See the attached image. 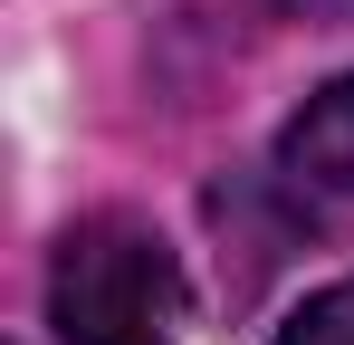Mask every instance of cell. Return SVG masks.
Masks as SVG:
<instances>
[{"mask_svg": "<svg viewBox=\"0 0 354 345\" xmlns=\"http://www.w3.org/2000/svg\"><path fill=\"white\" fill-rule=\"evenodd\" d=\"M48 317L67 345H182V269L124 211H96L58 240Z\"/></svg>", "mask_w": 354, "mask_h": 345, "instance_id": "6da1fadb", "label": "cell"}, {"mask_svg": "<svg viewBox=\"0 0 354 345\" xmlns=\"http://www.w3.org/2000/svg\"><path fill=\"white\" fill-rule=\"evenodd\" d=\"M278 192L306 230H354V77L316 87L278 134Z\"/></svg>", "mask_w": 354, "mask_h": 345, "instance_id": "7a4b0ae2", "label": "cell"}, {"mask_svg": "<svg viewBox=\"0 0 354 345\" xmlns=\"http://www.w3.org/2000/svg\"><path fill=\"white\" fill-rule=\"evenodd\" d=\"M278 345H354V278L316 288V297L288 317V336H278Z\"/></svg>", "mask_w": 354, "mask_h": 345, "instance_id": "3957f363", "label": "cell"}]
</instances>
